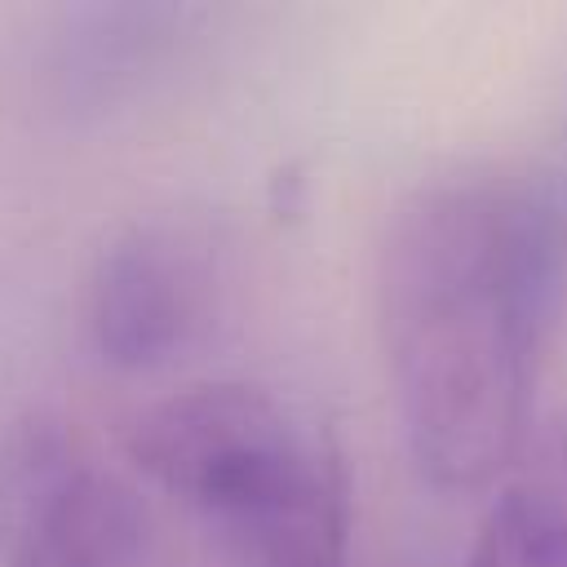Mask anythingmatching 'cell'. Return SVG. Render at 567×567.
I'll return each mask as SVG.
<instances>
[{
  "label": "cell",
  "mask_w": 567,
  "mask_h": 567,
  "mask_svg": "<svg viewBox=\"0 0 567 567\" xmlns=\"http://www.w3.org/2000/svg\"><path fill=\"white\" fill-rule=\"evenodd\" d=\"M563 270L567 217L527 177H439L390 217L381 346L408 456L430 487H492L527 447Z\"/></svg>",
  "instance_id": "1"
},
{
  "label": "cell",
  "mask_w": 567,
  "mask_h": 567,
  "mask_svg": "<svg viewBox=\"0 0 567 567\" xmlns=\"http://www.w3.org/2000/svg\"><path fill=\"white\" fill-rule=\"evenodd\" d=\"M323 430L297 421L257 385H190L146 408L128 430V461L204 523L297 474Z\"/></svg>",
  "instance_id": "2"
},
{
  "label": "cell",
  "mask_w": 567,
  "mask_h": 567,
  "mask_svg": "<svg viewBox=\"0 0 567 567\" xmlns=\"http://www.w3.org/2000/svg\"><path fill=\"white\" fill-rule=\"evenodd\" d=\"M142 505L44 412L0 430V567H137Z\"/></svg>",
  "instance_id": "3"
},
{
  "label": "cell",
  "mask_w": 567,
  "mask_h": 567,
  "mask_svg": "<svg viewBox=\"0 0 567 567\" xmlns=\"http://www.w3.org/2000/svg\"><path fill=\"white\" fill-rule=\"evenodd\" d=\"M221 244L190 217H142L111 235L84 288L93 354L115 372H155L190 354L221 306Z\"/></svg>",
  "instance_id": "4"
},
{
  "label": "cell",
  "mask_w": 567,
  "mask_h": 567,
  "mask_svg": "<svg viewBox=\"0 0 567 567\" xmlns=\"http://www.w3.org/2000/svg\"><path fill=\"white\" fill-rule=\"evenodd\" d=\"M199 9L186 4H75L58 18L44 84L66 115H102L142 93L190 40Z\"/></svg>",
  "instance_id": "5"
},
{
  "label": "cell",
  "mask_w": 567,
  "mask_h": 567,
  "mask_svg": "<svg viewBox=\"0 0 567 567\" xmlns=\"http://www.w3.org/2000/svg\"><path fill=\"white\" fill-rule=\"evenodd\" d=\"M208 527L226 567H350V478L337 443Z\"/></svg>",
  "instance_id": "6"
},
{
  "label": "cell",
  "mask_w": 567,
  "mask_h": 567,
  "mask_svg": "<svg viewBox=\"0 0 567 567\" xmlns=\"http://www.w3.org/2000/svg\"><path fill=\"white\" fill-rule=\"evenodd\" d=\"M465 567H567V412L532 430L478 523Z\"/></svg>",
  "instance_id": "7"
}]
</instances>
